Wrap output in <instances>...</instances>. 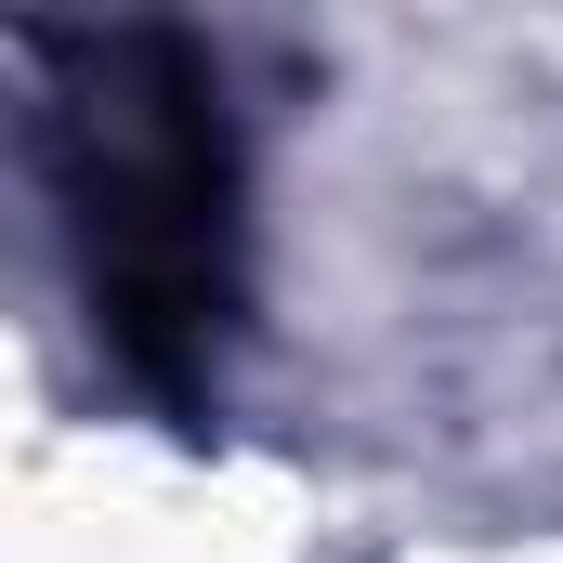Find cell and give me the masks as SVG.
Here are the masks:
<instances>
[{"label":"cell","mask_w":563,"mask_h":563,"mask_svg":"<svg viewBox=\"0 0 563 563\" xmlns=\"http://www.w3.org/2000/svg\"><path fill=\"white\" fill-rule=\"evenodd\" d=\"M40 170L66 210L92 341L132 394L197 420L250 314V170L223 66L184 26H66L40 92Z\"/></svg>","instance_id":"cell-1"}]
</instances>
